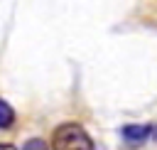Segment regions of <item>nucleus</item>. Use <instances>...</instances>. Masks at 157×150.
Masks as SVG:
<instances>
[{
  "instance_id": "nucleus-3",
  "label": "nucleus",
  "mask_w": 157,
  "mask_h": 150,
  "mask_svg": "<svg viewBox=\"0 0 157 150\" xmlns=\"http://www.w3.org/2000/svg\"><path fill=\"white\" fill-rule=\"evenodd\" d=\"M12 123H15V108L0 98V130H7Z\"/></svg>"
},
{
  "instance_id": "nucleus-5",
  "label": "nucleus",
  "mask_w": 157,
  "mask_h": 150,
  "mask_svg": "<svg viewBox=\"0 0 157 150\" xmlns=\"http://www.w3.org/2000/svg\"><path fill=\"white\" fill-rule=\"evenodd\" d=\"M0 150H17L12 143H0Z\"/></svg>"
},
{
  "instance_id": "nucleus-6",
  "label": "nucleus",
  "mask_w": 157,
  "mask_h": 150,
  "mask_svg": "<svg viewBox=\"0 0 157 150\" xmlns=\"http://www.w3.org/2000/svg\"><path fill=\"white\" fill-rule=\"evenodd\" d=\"M152 135H155V138H157V128H155V133H152Z\"/></svg>"
},
{
  "instance_id": "nucleus-2",
  "label": "nucleus",
  "mask_w": 157,
  "mask_h": 150,
  "mask_svg": "<svg viewBox=\"0 0 157 150\" xmlns=\"http://www.w3.org/2000/svg\"><path fill=\"white\" fill-rule=\"evenodd\" d=\"M120 135L128 145H137V143H142L152 135V125L150 123H130V125L120 128Z\"/></svg>"
},
{
  "instance_id": "nucleus-4",
  "label": "nucleus",
  "mask_w": 157,
  "mask_h": 150,
  "mask_svg": "<svg viewBox=\"0 0 157 150\" xmlns=\"http://www.w3.org/2000/svg\"><path fill=\"white\" fill-rule=\"evenodd\" d=\"M22 150H47V143H44L42 138H29V140L22 145Z\"/></svg>"
},
{
  "instance_id": "nucleus-1",
  "label": "nucleus",
  "mask_w": 157,
  "mask_h": 150,
  "mask_svg": "<svg viewBox=\"0 0 157 150\" xmlns=\"http://www.w3.org/2000/svg\"><path fill=\"white\" fill-rule=\"evenodd\" d=\"M52 150H93V140L78 123H61L52 135Z\"/></svg>"
}]
</instances>
